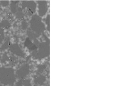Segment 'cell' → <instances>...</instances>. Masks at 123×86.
Here are the masks:
<instances>
[{
	"instance_id": "1",
	"label": "cell",
	"mask_w": 123,
	"mask_h": 86,
	"mask_svg": "<svg viewBox=\"0 0 123 86\" xmlns=\"http://www.w3.org/2000/svg\"><path fill=\"white\" fill-rule=\"evenodd\" d=\"M10 70L4 68H0V82L3 84H8L10 82Z\"/></svg>"
},
{
	"instance_id": "2",
	"label": "cell",
	"mask_w": 123,
	"mask_h": 86,
	"mask_svg": "<svg viewBox=\"0 0 123 86\" xmlns=\"http://www.w3.org/2000/svg\"></svg>"
}]
</instances>
